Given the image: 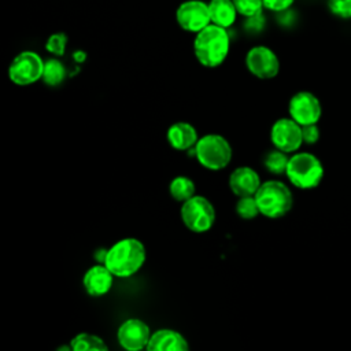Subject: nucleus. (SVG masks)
<instances>
[{"label":"nucleus","instance_id":"f3484780","mask_svg":"<svg viewBox=\"0 0 351 351\" xmlns=\"http://www.w3.org/2000/svg\"><path fill=\"white\" fill-rule=\"evenodd\" d=\"M208 11L211 23L225 29L230 27L234 23L239 14L232 0H210Z\"/></svg>","mask_w":351,"mask_h":351},{"label":"nucleus","instance_id":"393cba45","mask_svg":"<svg viewBox=\"0 0 351 351\" xmlns=\"http://www.w3.org/2000/svg\"><path fill=\"white\" fill-rule=\"evenodd\" d=\"M326 8L333 16L351 21V0H326Z\"/></svg>","mask_w":351,"mask_h":351},{"label":"nucleus","instance_id":"5701e85b","mask_svg":"<svg viewBox=\"0 0 351 351\" xmlns=\"http://www.w3.org/2000/svg\"><path fill=\"white\" fill-rule=\"evenodd\" d=\"M237 12L245 18H254L262 15L265 8L263 0H232Z\"/></svg>","mask_w":351,"mask_h":351},{"label":"nucleus","instance_id":"6ab92c4d","mask_svg":"<svg viewBox=\"0 0 351 351\" xmlns=\"http://www.w3.org/2000/svg\"><path fill=\"white\" fill-rule=\"evenodd\" d=\"M66 78V67L59 59H48L44 63V71H43V81L49 86H58L60 85Z\"/></svg>","mask_w":351,"mask_h":351},{"label":"nucleus","instance_id":"a211bd4d","mask_svg":"<svg viewBox=\"0 0 351 351\" xmlns=\"http://www.w3.org/2000/svg\"><path fill=\"white\" fill-rule=\"evenodd\" d=\"M170 195L177 202H185L195 195V184L189 177L178 176L171 180L169 185Z\"/></svg>","mask_w":351,"mask_h":351},{"label":"nucleus","instance_id":"412c9836","mask_svg":"<svg viewBox=\"0 0 351 351\" xmlns=\"http://www.w3.org/2000/svg\"><path fill=\"white\" fill-rule=\"evenodd\" d=\"M288 160H289V156L287 155V152L276 148L274 151H270L265 156L263 163L267 171H270L271 174H282L287 170Z\"/></svg>","mask_w":351,"mask_h":351},{"label":"nucleus","instance_id":"20e7f679","mask_svg":"<svg viewBox=\"0 0 351 351\" xmlns=\"http://www.w3.org/2000/svg\"><path fill=\"white\" fill-rule=\"evenodd\" d=\"M324 174V165L314 154L296 152L289 156L285 176L293 186L299 189L317 188L321 184Z\"/></svg>","mask_w":351,"mask_h":351},{"label":"nucleus","instance_id":"9d476101","mask_svg":"<svg viewBox=\"0 0 351 351\" xmlns=\"http://www.w3.org/2000/svg\"><path fill=\"white\" fill-rule=\"evenodd\" d=\"M289 117L300 126L317 123L322 115V106L319 99L308 92L300 90L295 93L288 103Z\"/></svg>","mask_w":351,"mask_h":351},{"label":"nucleus","instance_id":"4be33fe9","mask_svg":"<svg viewBox=\"0 0 351 351\" xmlns=\"http://www.w3.org/2000/svg\"><path fill=\"white\" fill-rule=\"evenodd\" d=\"M236 213L243 219H252L258 214H261L255 196H241L236 203Z\"/></svg>","mask_w":351,"mask_h":351},{"label":"nucleus","instance_id":"bb28decb","mask_svg":"<svg viewBox=\"0 0 351 351\" xmlns=\"http://www.w3.org/2000/svg\"><path fill=\"white\" fill-rule=\"evenodd\" d=\"M302 136H303V143L315 144L319 140V129L317 123L302 126Z\"/></svg>","mask_w":351,"mask_h":351},{"label":"nucleus","instance_id":"6e6552de","mask_svg":"<svg viewBox=\"0 0 351 351\" xmlns=\"http://www.w3.org/2000/svg\"><path fill=\"white\" fill-rule=\"evenodd\" d=\"M178 26L189 33H197L211 23L208 3L202 0L182 1L176 10Z\"/></svg>","mask_w":351,"mask_h":351},{"label":"nucleus","instance_id":"1a4fd4ad","mask_svg":"<svg viewBox=\"0 0 351 351\" xmlns=\"http://www.w3.org/2000/svg\"><path fill=\"white\" fill-rule=\"evenodd\" d=\"M245 66L259 80H271L280 71L278 56L266 45L252 47L245 55Z\"/></svg>","mask_w":351,"mask_h":351},{"label":"nucleus","instance_id":"ddd939ff","mask_svg":"<svg viewBox=\"0 0 351 351\" xmlns=\"http://www.w3.org/2000/svg\"><path fill=\"white\" fill-rule=\"evenodd\" d=\"M261 184L258 173L247 166L234 169L229 177V188L239 197L255 195Z\"/></svg>","mask_w":351,"mask_h":351},{"label":"nucleus","instance_id":"aec40b11","mask_svg":"<svg viewBox=\"0 0 351 351\" xmlns=\"http://www.w3.org/2000/svg\"><path fill=\"white\" fill-rule=\"evenodd\" d=\"M70 347L73 351H106V343L95 335L90 333H80L74 336L70 341Z\"/></svg>","mask_w":351,"mask_h":351},{"label":"nucleus","instance_id":"39448f33","mask_svg":"<svg viewBox=\"0 0 351 351\" xmlns=\"http://www.w3.org/2000/svg\"><path fill=\"white\" fill-rule=\"evenodd\" d=\"M197 162L208 170H221L232 160V147L219 134H206L195 145Z\"/></svg>","mask_w":351,"mask_h":351},{"label":"nucleus","instance_id":"f8f14e48","mask_svg":"<svg viewBox=\"0 0 351 351\" xmlns=\"http://www.w3.org/2000/svg\"><path fill=\"white\" fill-rule=\"evenodd\" d=\"M119 344L129 351H138L148 346L149 341V328L148 325L138 319V318H130L126 319L118 329L117 333Z\"/></svg>","mask_w":351,"mask_h":351},{"label":"nucleus","instance_id":"4468645a","mask_svg":"<svg viewBox=\"0 0 351 351\" xmlns=\"http://www.w3.org/2000/svg\"><path fill=\"white\" fill-rule=\"evenodd\" d=\"M114 274L106 265H95L86 270L82 284L90 296H101L111 289Z\"/></svg>","mask_w":351,"mask_h":351},{"label":"nucleus","instance_id":"f257e3e1","mask_svg":"<svg viewBox=\"0 0 351 351\" xmlns=\"http://www.w3.org/2000/svg\"><path fill=\"white\" fill-rule=\"evenodd\" d=\"M230 38L225 27L210 23L196 33L193 40V53L197 62L208 69L218 67L229 53Z\"/></svg>","mask_w":351,"mask_h":351},{"label":"nucleus","instance_id":"9b49d317","mask_svg":"<svg viewBox=\"0 0 351 351\" xmlns=\"http://www.w3.org/2000/svg\"><path fill=\"white\" fill-rule=\"evenodd\" d=\"M270 140L277 149H281L287 154L296 152L303 144L302 126L291 117L280 118L271 126Z\"/></svg>","mask_w":351,"mask_h":351},{"label":"nucleus","instance_id":"0eeeda50","mask_svg":"<svg viewBox=\"0 0 351 351\" xmlns=\"http://www.w3.org/2000/svg\"><path fill=\"white\" fill-rule=\"evenodd\" d=\"M44 60L33 51H22L8 66V77L16 85H30L43 78Z\"/></svg>","mask_w":351,"mask_h":351},{"label":"nucleus","instance_id":"a878e982","mask_svg":"<svg viewBox=\"0 0 351 351\" xmlns=\"http://www.w3.org/2000/svg\"><path fill=\"white\" fill-rule=\"evenodd\" d=\"M296 0H263V5L266 10L273 12H284L289 10Z\"/></svg>","mask_w":351,"mask_h":351},{"label":"nucleus","instance_id":"423d86ee","mask_svg":"<svg viewBox=\"0 0 351 351\" xmlns=\"http://www.w3.org/2000/svg\"><path fill=\"white\" fill-rule=\"evenodd\" d=\"M181 219L189 230L195 233H204L210 230L211 226L214 225V206L204 196L193 195L191 199L182 203Z\"/></svg>","mask_w":351,"mask_h":351},{"label":"nucleus","instance_id":"7ed1b4c3","mask_svg":"<svg viewBox=\"0 0 351 351\" xmlns=\"http://www.w3.org/2000/svg\"><path fill=\"white\" fill-rule=\"evenodd\" d=\"M259 213L276 219L288 214L293 206V196L287 184L278 180H269L261 184L254 195Z\"/></svg>","mask_w":351,"mask_h":351},{"label":"nucleus","instance_id":"f03ea898","mask_svg":"<svg viewBox=\"0 0 351 351\" xmlns=\"http://www.w3.org/2000/svg\"><path fill=\"white\" fill-rule=\"evenodd\" d=\"M145 262L144 244L133 237H126L117 241L107 250L104 265L115 277H129L138 271Z\"/></svg>","mask_w":351,"mask_h":351},{"label":"nucleus","instance_id":"b1692460","mask_svg":"<svg viewBox=\"0 0 351 351\" xmlns=\"http://www.w3.org/2000/svg\"><path fill=\"white\" fill-rule=\"evenodd\" d=\"M67 43H69L67 34L63 32H56L47 38L45 49L55 56H63L67 48Z\"/></svg>","mask_w":351,"mask_h":351},{"label":"nucleus","instance_id":"2eb2a0df","mask_svg":"<svg viewBox=\"0 0 351 351\" xmlns=\"http://www.w3.org/2000/svg\"><path fill=\"white\" fill-rule=\"evenodd\" d=\"M189 348L185 337L173 329H159L151 335L148 351H186Z\"/></svg>","mask_w":351,"mask_h":351},{"label":"nucleus","instance_id":"dca6fc26","mask_svg":"<svg viewBox=\"0 0 351 351\" xmlns=\"http://www.w3.org/2000/svg\"><path fill=\"white\" fill-rule=\"evenodd\" d=\"M197 132L188 122H176L167 130L169 144L178 151H185L196 145Z\"/></svg>","mask_w":351,"mask_h":351}]
</instances>
